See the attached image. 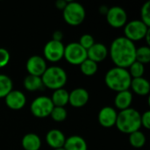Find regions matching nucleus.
Returning a JSON list of instances; mask_svg holds the SVG:
<instances>
[{"mask_svg": "<svg viewBox=\"0 0 150 150\" xmlns=\"http://www.w3.org/2000/svg\"><path fill=\"white\" fill-rule=\"evenodd\" d=\"M136 47L134 43L126 37L115 39L110 47L109 54L116 67L127 69L135 62Z\"/></svg>", "mask_w": 150, "mask_h": 150, "instance_id": "nucleus-1", "label": "nucleus"}, {"mask_svg": "<svg viewBox=\"0 0 150 150\" xmlns=\"http://www.w3.org/2000/svg\"><path fill=\"white\" fill-rule=\"evenodd\" d=\"M132 77L127 69L114 67L107 71L105 76L106 86L112 91L120 92L127 91L131 85Z\"/></svg>", "mask_w": 150, "mask_h": 150, "instance_id": "nucleus-2", "label": "nucleus"}, {"mask_svg": "<svg viewBox=\"0 0 150 150\" xmlns=\"http://www.w3.org/2000/svg\"><path fill=\"white\" fill-rule=\"evenodd\" d=\"M115 126L123 134H132L142 127L141 113L134 108H128L118 113Z\"/></svg>", "mask_w": 150, "mask_h": 150, "instance_id": "nucleus-3", "label": "nucleus"}, {"mask_svg": "<svg viewBox=\"0 0 150 150\" xmlns=\"http://www.w3.org/2000/svg\"><path fill=\"white\" fill-rule=\"evenodd\" d=\"M40 77L43 85L54 91L63 88L68 79L67 73L65 72V70L58 66H52L47 68V69Z\"/></svg>", "mask_w": 150, "mask_h": 150, "instance_id": "nucleus-4", "label": "nucleus"}, {"mask_svg": "<svg viewBox=\"0 0 150 150\" xmlns=\"http://www.w3.org/2000/svg\"><path fill=\"white\" fill-rule=\"evenodd\" d=\"M64 21L69 25L76 26L81 25L86 16L84 7L77 2L68 1L66 7L62 11Z\"/></svg>", "mask_w": 150, "mask_h": 150, "instance_id": "nucleus-5", "label": "nucleus"}, {"mask_svg": "<svg viewBox=\"0 0 150 150\" xmlns=\"http://www.w3.org/2000/svg\"><path fill=\"white\" fill-rule=\"evenodd\" d=\"M149 30V27L145 25L141 19L132 20L125 25L124 37L134 43V41L144 39Z\"/></svg>", "mask_w": 150, "mask_h": 150, "instance_id": "nucleus-6", "label": "nucleus"}, {"mask_svg": "<svg viewBox=\"0 0 150 150\" xmlns=\"http://www.w3.org/2000/svg\"><path fill=\"white\" fill-rule=\"evenodd\" d=\"M63 57L72 65H79L87 59V51L78 42H71L64 48Z\"/></svg>", "mask_w": 150, "mask_h": 150, "instance_id": "nucleus-7", "label": "nucleus"}, {"mask_svg": "<svg viewBox=\"0 0 150 150\" xmlns=\"http://www.w3.org/2000/svg\"><path fill=\"white\" fill-rule=\"evenodd\" d=\"M54 108L51 98L47 96L37 97L31 104L30 109L33 116L37 118H46L50 116Z\"/></svg>", "mask_w": 150, "mask_h": 150, "instance_id": "nucleus-8", "label": "nucleus"}, {"mask_svg": "<svg viewBox=\"0 0 150 150\" xmlns=\"http://www.w3.org/2000/svg\"><path fill=\"white\" fill-rule=\"evenodd\" d=\"M65 46L62 41L49 40L44 47L43 54L45 59L51 62H57L63 58Z\"/></svg>", "mask_w": 150, "mask_h": 150, "instance_id": "nucleus-9", "label": "nucleus"}, {"mask_svg": "<svg viewBox=\"0 0 150 150\" xmlns=\"http://www.w3.org/2000/svg\"><path fill=\"white\" fill-rule=\"evenodd\" d=\"M105 16L107 23L113 28L125 26L127 21V14L120 6H112L109 8Z\"/></svg>", "mask_w": 150, "mask_h": 150, "instance_id": "nucleus-10", "label": "nucleus"}, {"mask_svg": "<svg viewBox=\"0 0 150 150\" xmlns=\"http://www.w3.org/2000/svg\"><path fill=\"white\" fill-rule=\"evenodd\" d=\"M26 70L28 75L41 76L47 69L46 60L40 55H33L26 62Z\"/></svg>", "mask_w": 150, "mask_h": 150, "instance_id": "nucleus-11", "label": "nucleus"}, {"mask_svg": "<svg viewBox=\"0 0 150 150\" xmlns=\"http://www.w3.org/2000/svg\"><path fill=\"white\" fill-rule=\"evenodd\" d=\"M117 116H118V112L114 108L111 106H105L99 111L98 115V120L102 127L105 128H110L115 126Z\"/></svg>", "mask_w": 150, "mask_h": 150, "instance_id": "nucleus-12", "label": "nucleus"}, {"mask_svg": "<svg viewBox=\"0 0 150 150\" xmlns=\"http://www.w3.org/2000/svg\"><path fill=\"white\" fill-rule=\"evenodd\" d=\"M4 98L7 107L11 110H20L25 106L26 103L25 94L22 91L17 90H12Z\"/></svg>", "mask_w": 150, "mask_h": 150, "instance_id": "nucleus-13", "label": "nucleus"}, {"mask_svg": "<svg viewBox=\"0 0 150 150\" xmlns=\"http://www.w3.org/2000/svg\"><path fill=\"white\" fill-rule=\"evenodd\" d=\"M90 98L89 92L83 88H76L69 95V103L76 108L84 106Z\"/></svg>", "mask_w": 150, "mask_h": 150, "instance_id": "nucleus-14", "label": "nucleus"}, {"mask_svg": "<svg viewBox=\"0 0 150 150\" xmlns=\"http://www.w3.org/2000/svg\"><path fill=\"white\" fill-rule=\"evenodd\" d=\"M108 55V49L103 43H95L87 50V58L96 63L103 62Z\"/></svg>", "mask_w": 150, "mask_h": 150, "instance_id": "nucleus-15", "label": "nucleus"}, {"mask_svg": "<svg viewBox=\"0 0 150 150\" xmlns=\"http://www.w3.org/2000/svg\"><path fill=\"white\" fill-rule=\"evenodd\" d=\"M65 141L66 138L64 134L58 129H52L48 131L46 135V142L47 145L54 149L63 148Z\"/></svg>", "mask_w": 150, "mask_h": 150, "instance_id": "nucleus-16", "label": "nucleus"}, {"mask_svg": "<svg viewBox=\"0 0 150 150\" xmlns=\"http://www.w3.org/2000/svg\"><path fill=\"white\" fill-rule=\"evenodd\" d=\"M132 102H133V94L131 91H129V90L118 92L114 99L115 106L120 111L130 108Z\"/></svg>", "mask_w": 150, "mask_h": 150, "instance_id": "nucleus-17", "label": "nucleus"}, {"mask_svg": "<svg viewBox=\"0 0 150 150\" xmlns=\"http://www.w3.org/2000/svg\"><path fill=\"white\" fill-rule=\"evenodd\" d=\"M130 88L140 96H146L150 91L149 82L144 77L132 78Z\"/></svg>", "mask_w": 150, "mask_h": 150, "instance_id": "nucleus-18", "label": "nucleus"}, {"mask_svg": "<svg viewBox=\"0 0 150 150\" xmlns=\"http://www.w3.org/2000/svg\"><path fill=\"white\" fill-rule=\"evenodd\" d=\"M63 149L65 150H87L88 146L83 137L72 135L66 139Z\"/></svg>", "mask_w": 150, "mask_h": 150, "instance_id": "nucleus-19", "label": "nucleus"}, {"mask_svg": "<svg viewBox=\"0 0 150 150\" xmlns=\"http://www.w3.org/2000/svg\"><path fill=\"white\" fill-rule=\"evenodd\" d=\"M21 144L25 150H39L41 147V141L36 134L29 133L22 138Z\"/></svg>", "mask_w": 150, "mask_h": 150, "instance_id": "nucleus-20", "label": "nucleus"}, {"mask_svg": "<svg viewBox=\"0 0 150 150\" xmlns=\"http://www.w3.org/2000/svg\"><path fill=\"white\" fill-rule=\"evenodd\" d=\"M69 93L63 88L54 91L52 98H50L54 106L64 107L67 104H69Z\"/></svg>", "mask_w": 150, "mask_h": 150, "instance_id": "nucleus-21", "label": "nucleus"}, {"mask_svg": "<svg viewBox=\"0 0 150 150\" xmlns=\"http://www.w3.org/2000/svg\"><path fill=\"white\" fill-rule=\"evenodd\" d=\"M24 87L28 91H40L43 88V83L40 76H35L32 75H28L25 76L23 82Z\"/></svg>", "mask_w": 150, "mask_h": 150, "instance_id": "nucleus-22", "label": "nucleus"}, {"mask_svg": "<svg viewBox=\"0 0 150 150\" xmlns=\"http://www.w3.org/2000/svg\"><path fill=\"white\" fill-rule=\"evenodd\" d=\"M13 88L11 79L4 74H0V98H5Z\"/></svg>", "mask_w": 150, "mask_h": 150, "instance_id": "nucleus-23", "label": "nucleus"}, {"mask_svg": "<svg viewBox=\"0 0 150 150\" xmlns=\"http://www.w3.org/2000/svg\"><path fill=\"white\" fill-rule=\"evenodd\" d=\"M129 142L135 149L142 148L146 143V136L140 130L129 134Z\"/></svg>", "mask_w": 150, "mask_h": 150, "instance_id": "nucleus-24", "label": "nucleus"}, {"mask_svg": "<svg viewBox=\"0 0 150 150\" xmlns=\"http://www.w3.org/2000/svg\"><path fill=\"white\" fill-rule=\"evenodd\" d=\"M98 63H96L95 62H93L88 58L80 64V69H81L82 73L87 76L95 75L98 71Z\"/></svg>", "mask_w": 150, "mask_h": 150, "instance_id": "nucleus-25", "label": "nucleus"}, {"mask_svg": "<svg viewBox=\"0 0 150 150\" xmlns=\"http://www.w3.org/2000/svg\"><path fill=\"white\" fill-rule=\"evenodd\" d=\"M135 61L142 63L147 64L150 62V47L149 46H142L136 48Z\"/></svg>", "mask_w": 150, "mask_h": 150, "instance_id": "nucleus-26", "label": "nucleus"}, {"mask_svg": "<svg viewBox=\"0 0 150 150\" xmlns=\"http://www.w3.org/2000/svg\"><path fill=\"white\" fill-rule=\"evenodd\" d=\"M130 76L132 78H139V77H142L145 72V67L143 64L138 62H134V63H132L129 66V70H128Z\"/></svg>", "mask_w": 150, "mask_h": 150, "instance_id": "nucleus-27", "label": "nucleus"}, {"mask_svg": "<svg viewBox=\"0 0 150 150\" xmlns=\"http://www.w3.org/2000/svg\"><path fill=\"white\" fill-rule=\"evenodd\" d=\"M67 110L64 107H57V106H54L52 112H51V118L53 119V120H54L55 122H62L66 120L67 118Z\"/></svg>", "mask_w": 150, "mask_h": 150, "instance_id": "nucleus-28", "label": "nucleus"}, {"mask_svg": "<svg viewBox=\"0 0 150 150\" xmlns=\"http://www.w3.org/2000/svg\"><path fill=\"white\" fill-rule=\"evenodd\" d=\"M150 2L147 1L141 9V20L147 25L149 27L150 25Z\"/></svg>", "mask_w": 150, "mask_h": 150, "instance_id": "nucleus-29", "label": "nucleus"}, {"mask_svg": "<svg viewBox=\"0 0 150 150\" xmlns=\"http://www.w3.org/2000/svg\"><path fill=\"white\" fill-rule=\"evenodd\" d=\"M78 43L80 44L81 47H83L87 51L90 47H91L95 44V40H94L92 35L85 33V34L81 36L80 40H79Z\"/></svg>", "mask_w": 150, "mask_h": 150, "instance_id": "nucleus-30", "label": "nucleus"}, {"mask_svg": "<svg viewBox=\"0 0 150 150\" xmlns=\"http://www.w3.org/2000/svg\"><path fill=\"white\" fill-rule=\"evenodd\" d=\"M10 53L7 49L0 47V69L4 68L10 62Z\"/></svg>", "mask_w": 150, "mask_h": 150, "instance_id": "nucleus-31", "label": "nucleus"}, {"mask_svg": "<svg viewBox=\"0 0 150 150\" xmlns=\"http://www.w3.org/2000/svg\"><path fill=\"white\" fill-rule=\"evenodd\" d=\"M141 122L142 126H143L146 129L150 128V112L147 111L142 115H141Z\"/></svg>", "mask_w": 150, "mask_h": 150, "instance_id": "nucleus-32", "label": "nucleus"}, {"mask_svg": "<svg viewBox=\"0 0 150 150\" xmlns=\"http://www.w3.org/2000/svg\"><path fill=\"white\" fill-rule=\"evenodd\" d=\"M63 39V33L62 31H55L54 33H53V40H55V41H62Z\"/></svg>", "mask_w": 150, "mask_h": 150, "instance_id": "nucleus-33", "label": "nucleus"}, {"mask_svg": "<svg viewBox=\"0 0 150 150\" xmlns=\"http://www.w3.org/2000/svg\"><path fill=\"white\" fill-rule=\"evenodd\" d=\"M67 4H68V1H66V0H57L55 3V6L57 9L63 11V9L66 7Z\"/></svg>", "mask_w": 150, "mask_h": 150, "instance_id": "nucleus-34", "label": "nucleus"}, {"mask_svg": "<svg viewBox=\"0 0 150 150\" xmlns=\"http://www.w3.org/2000/svg\"><path fill=\"white\" fill-rule=\"evenodd\" d=\"M108 7H106V6H105V5H102V6H100L99 7V12L101 13V14H104V15H106V13H107V11H108Z\"/></svg>", "mask_w": 150, "mask_h": 150, "instance_id": "nucleus-35", "label": "nucleus"}, {"mask_svg": "<svg viewBox=\"0 0 150 150\" xmlns=\"http://www.w3.org/2000/svg\"><path fill=\"white\" fill-rule=\"evenodd\" d=\"M54 150H65L63 148H60V149H54Z\"/></svg>", "mask_w": 150, "mask_h": 150, "instance_id": "nucleus-36", "label": "nucleus"}]
</instances>
